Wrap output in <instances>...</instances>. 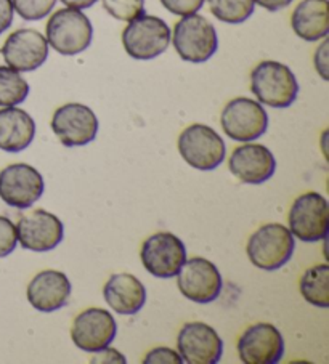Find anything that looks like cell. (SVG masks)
<instances>
[{"instance_id":"6da1fadb","label":"cell","mask_w":329,"mask_h":364,"mask_svg":"<svg viewBox=\"0 0 329 364\" xmlns=\"http://www.w3.org/2000/svg\"><path fill=\"white\" fill-rule=\"evenodd\" d=\"M251 92L258 103L270 108H289L299 93V84L291 68L280 61H261L251 73Z\"/></svg>"},{"instance_id":"7a4b0ae2","label":"cell","mask_w":329,"mask_h":364,"mask_svg":"<svg viewBox=\"0 0 329 364\" xmlns=\"http://www.w3.org/2000/svg\"><path fill=\"white\" fill-rule=\"evenodd\" d=\"M170 41L180 58L194 65L211 60L219 48L217 31L212 23L198 14L182 16V20L175 23Z\"/></svg>"},{"instance_id":"3957f363","label":"cell","mask_w":329,"mask_h":364,"mask_svg":"<svg viewBox=\"0 0 329 364\" xmlns=\"http://www.w3.org/2000/svg\"><path fill=\"white\" fill-rule=\"evenodd\" d=\"M93 37L92 23L85 14L75 9H61L48 18L46 39L48 47L65 56L85 52Z\"/></svg>"},{"instance_id":"277c9868","label":"cell","mask_w":329,"mask_h":364,"mask_svg":"<svg viewBox=\"0 0 329 364\" xmlns=\"http://www.w3.org/2000/svg\"><path fill=\"white\" fill-rule=\"evenodd\" d=\"M294 247L296 241L289 228L280 223H268L252 233L246 254L254 267L275 272L291 260Z\"/></svg>"},{"instance_id":"5b68a950","label":"cell","mask_w":329,"mask_h":364,"mask_svg":"<svg viewBox=\"0 0 329 364\" xmlns=\"http://www.w3.org/2000/svg\"><path fill=\"white\" fill-rule=\"evenodd\" d=\"M170 43V28L160 16L140 15L122 31V46L130 58L148 61L166 52Z\"/></svg>"},{"instance_id":"8992f818","label":"cell","mask_w":329,"mask_h":364,"mask_svg":"<svg viewBox=\"0 0 329 364\" xmlns=\"http://www.w3.org/2000/svg\"><path fill=\"white\" fill-rule=\"evenodd\" d=\"M179 153L188 166L207 172L224 164L226 146L224 138L212 127L193 124L179 136Z\"/></svg>"},{"instance_id":"52a82bcc","label":"cell","mask_w":329,"mask_h":364,"mask_svg":"<svg viewBox=\"0 0 329 364\" xmlns=\"http://www.w3.org/2000/svg\"><path fill=\"white\" fill-rule=\"evenodd\" d=\"M220 124L225 135L231 140L249 143L265 135L268 129V114L256 100L238 97L226 103Z\"/></svg>"},{"instance_id":"ba28073f","label":"cell","mask_w":329,"mask_h":364,"mask_svg":"<svg viewBox=\"0 0 329 364\" xmlns=\"http://www.w3.org/2000/svg\"><path fill=\"white\" fill-rule=\"evenodd\" d=\"M288 223L293 236L303 242L326 240L329 227L328 200L320 193H303L291 205Z\"/></svg>"},{"instance_id":"9c48e42d","label":"cell","mask_w":329,"mask_h":364,"mask_svg":"<svg viewBox=\"0 0 329 364\" xmlns=\"http://www.w3.org/2000/svg\"><path fill=\"white\" fill-rule=\"evenodd\" d=\"M140 259L145 269L155 278L170 279L187 262V247L179 236L161 231L143 241Z\"/></svg>"},{"instance_id":"30bf717a","label":"cell","mask_w":329,"mask_h":364,"mask_svg":"<svg viewBox=\"0 0 329 364\" xmlns=\"http://www.w3.org/2000/svg\"><path fill=\"white\" fill-rule=\"evenodd\" d=\"M177 286L183 297L194 304L206 305L217 300L222 292V274L211 260L194 257L189 259L177 273Z\"/></svg>"},{"instance_id":"8fae6325","label":"cell","mask_w":329,"mask_h":364,"mask_svg":"<svg viewBox=\"0 0 329 364\" xmlns=\"http://www.w3.org/2000/svg\"><path fill=\"white\" fill-rule=\"evenodd\" d=\"M46 181L29 164H10L0 171V199L10 207L28 209L42 198Z\"/></svg>"},{"instance_id":"7c38bea8","label":"cell","mask_w":329,"mask_h":364,"mask_svg":"<svg viewBox=\"0 0 329 364\" xmlns=\"http://www.w3.org/2000/svg\"><path fill=\"white\" fill-rule=\"evenodd\" d=\"M52 130L68 148L85 146L98 134V117L88 106L82 103H66L53 112Z\"/></svg>"},{"instance_id":"4fadbf2b","label":"cell","mask_w":329,"mask_h":364,"mask_svg":"<svg viewBox=\"0 0 329 364\" xmlns=\"http://www.w3.org/2000/svg\"><path fill=\"white\" fill-rule=\"evenodd\" d=\"M177 348L187 364H217L224 355V341L209 324L193 321L180 329Z\"/></svg>"},{"instance_id":"5bb4252c","label":"cell","mask_w":329,"mask_h":364,"mask_svg":"<svg viewBox=\"0 0 329 364\" xmlns=\"http://www.w3.org/2000/svg\"><path fill=\"white\" fill-rule=\"evenodd\" d=\"M16 235L23 249L41 254L58 246L65 236V227L55 213L37 209L18 220Z\"/></svg>"},{"instance_id":"9a60e30c","label":"cell","mask_w":329,"mask_h":364,"mask_svg":"<svg viewBox=\"0 0 329 364\" xmlns=\"http://www.w3.org/2000/svg\"><path fill=\"white\" fill-rule=\"evenodd\" d=\"M118 324L115 316L105 309H87L75 316L71 338L75 347L97 353V351L110 347L115 341Z\"/></svg>"},{"instance_id":"2e32d148","label":"cell","mask_w":329,"mask_h":364,"mask_svg":"<svg viewBox=\"0 0 329 364\" xmlns=\"http://www.w3.org/2000/svg\"><path fill=\"white\" fill-rule=\"evenodd\" d=\"M7 66L18 73H31L48 58V42L36 29H18L11 33L0 48Z\"/></svg>"},{"instance_id":"e0dca14e","label":"cell","mask_w":329,"mask_h":364,"mask_svg":"<svg viewBox=\"0 0 329 364\" xmlns=\"http://www.w3.org/2000/svg\"><path fill=\"white\" fill-rule=\"evenodd\" d=\"M238 355L244 364H275L284 355L281 332L270 323H257L243 332Z\"/></svg>"},{"instance_id":"ac0fdd59","label":"cell","mask_w":329,"mask_h":364,"mask_svg":"<svg viewBox=\"0 0 329 364\" xmlns=\"http://www.w3.org/2000/svg\"><path fill=\"white\" fill-rule=\"evenodd\" d=\"M229 168L243 183L261 185L275 175L276 159L267 146L249 141L233 149Z\"/></svg>"},{"instance_id":"d6986e66","label":"cell","mask_w":329,"mask_h":364,"mask_svg":"<svg viewBox=\"0 0 329 364\" xmlns=\"http://www.w3.org/2000/svg\"><path fill=\"white\" fill-rule=\"evenodd\" d=\"M71 292V281L65 273L58 269H43L31 279L26 296L36 310L52 313L68 304Z\"/></svg>"},{"instance_id":"ffe728a7","label":"cell","mask_w":329,"mask_h":364,"mask_svg":"<svg viewBox=\"0 0 329 364\" xmlns=\"http://www.w3.org/2000/svg\"><path fill=\"white\" fill-rule=\"evenodd\" d=\"M103 297L119 315H135L147 304V289L134 274L118 273L106 281Z\"/></svg>"},{"instance_id":"44dd1931","label":"cell","mask_w":329,"mask_h":364,"mask_svg":"<svg viewBox=\"0 0 329 364\" xmlns=\"http://www.w3.org/2000/svg\"><path fill=\"white\" fill-rule=\"evenodd\" d=\"M36 122L29 112L7 106L0 109V149L7 153H21L33 143Z\"/></svg>"},{"instance_id":"7402d4cb","label":"cell","mask_w":329,"mask_h":364,"mask_svg":"<svg viewBox=\"0 0 329 364\" xmlns=\"http://www.w3.org/2000/svg\"><path fill=\"white\" fill-rule=\"evenodd\" d=\"M291 28L297 37L316 42L329 34V2L328 0H302L291 16Z\"/></svg>"},{"instance_id":"603a6c76","label":"cell","mask_w":329,"mask_h":364,"mask_svg":"<svg viewBox=\"0 0 329 364\" xmlns=\"http://www.w3.org/2000/svg\"><path fill=\"white\" fill-rule=\"evenodd\" d=\"M299 289L302 297L310 305L318 309H328L329 306V267L328 263L315 265L306 269L302 274Z\"/></svg>"},{"instance_id":"cb8c5ba5","label":"cell","mask_w":329,"mask_h":364,"mask_svg":"<svg viewBox=\"0 0 329 364\" xmlns=\"http://www.w3.org/2000/svg\"><path fill=\"white\" fill-rule=\"evenodd\" d=\"M29 95L28 80L10 66H0V106H16Z\"/></svg>"},{"instance_id":"d4e9b609","label":"cell","mask_w":329,"mask_h":364,"mask_svg":"<svg viewBox=\"0 0 329 364\" xmlns=\"http://www.w3.org/2000/svg\"><path fill=\"white\" fill-rule=\"evenodd\" d=\"M211 14L226 24H241L254 14V0H207Z\"/></svg>"},{"instance_id":"484cf974","label":"cell","mask_w":329,"mask_h":364,"mask_svg":"<svg viewBox=\"0 0 329 364\" xmlns=\"http://www.w3.org/2000/svg\"><path fill=\"white\" fill-rule=\"evenodd\" d=\"M103 9L119 21L129 23L145 14V0H101Z\"/></svg>"},{"instance_id":"4316f807","label":"cell","mask_w":329,"mask_h":364,"mask_svg":"<svg viewBox=\"0 0 329 364\" xmlns=\"http://www.w3.org/2000/svg\"><path fill=\"white\" fill-rule=\"evenodd\" d=\"M14 9L23 20L39 21L53 10L56 0H11Z\"/></svg>"},{"instance_id":"83f0119b","label":"cell","mask_w":329,"mask_h":364,"mask_svg":"<svg viewBox=\"0 0 329 364\" xmlns=\"http://www.w3.org/2000/svg\"><path fill=\"white\" fill-rule=\"evenodd\" d=\"M16 225L9 217L0 215V259L10 255L16 249Z\"/></svg>"},{"instance_id":"f1b7e54d","label":"cell","mask_w":329,"mask_h":364,"mask_svg":"<svg viewBox=\"0 0 329 364\" xmlns=\"http://www.w3.org/2000/svg\"><path fill=\"white\" fill-rule=\"evenodd\" d=\"M160 2L172 15L187 16L192 14H198L206 0H160Z\"/></svg>"},{"instance_id":"f546056e","label":"cell","mask_w":329,"mask_h":364,"mask_svg":"<svg viewBox=\"0 0 329 364\" xmlns=\"http://www.w3.org/2000/svg\"><path fill=\"white\" fill-rule=\"evenodd\" d=\"M183 360L179 351L169 347H156L148 351L143 364H182Z\"/></svg>"},{"instance_id":"4dcf8cb0","label":"cell","mask_w":329,"mask_h":364,"mask_svg":"<svg viewBox=\"0 0 329 364\" xmlns=\"http://www.w3.org/2000/svg\"><path fill=\"white\" fill-rule=\"evenodd\" d=\"M321 41L323 42L320 43V47L316 48L315 52L313 63H315L316 73L320 74V77L323 80H329V42L326 37Z\"/></svg>"},{"instance_id":"1f68e13d","label":"cell","mask_w":329,"mask_h":364,"mask_svg":"<svg viewBox=\"0 0 329 364\" xmlns=\"http://www.w3.org/2000/svg\"><path fill=\"white\" fill-rule=\"evenodd\" d=\"M14 2L11 0H0V34L7 31L14 23Z\"/></svg>"},{"instance_id":"d6a6232c","label":"cell","mask_w":329,"mask_h":364,"mask_svg":"<svg viewBox=\"0 0 329 364\" xmlns=\"http://www.w3.org/2000/svg\"><path fill=\"white\" fill-rule=\"evenodd\" d=\"M97 358H93L90 363H125V356L122 353H119L118 350L106 347L103 350L97 351Z\"/></svg>"},{"instance_id":"836d02e7","label":"cell","mask_w":329,"mask_h":364,"mask_svg":"<svg viewBox=\"0 0 329 364\" xmlns=\"http://www.w3.org/2000/svg\"><path fill=\"white\" fill-rule=\"evenodd\" d=\"M293 0H254V4L261 5L262 9L268 10V11H280L283 9H286L288 5H291Z\"/></svg>"},{"instance_id":"e575fe53","label":"cell","mask_w":329,"mask_h":364,"mask_svg":"<svg viewBox=\"0 0 329 364\" xmlns=\"http://www.w3.org/2000/svg\"><path fill=\"white\" fill-rule=\"evenodd\" d=\"M60 2L65 4L69 9L85 10V9H90L97 0H60Z\"/></svg>"}]
</instances>
